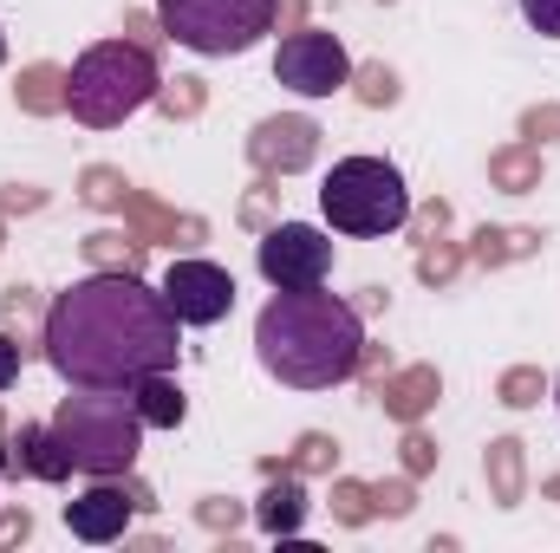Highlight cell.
<instances>
[{"instance_id":"obj_9","label":"cell","mask_w":560,"mask_h":553,"mask_svg":"<svg viewBox=\"0 0 560 553\" xmlns=\"http://www.w3.org/2000/svg\"><path fill=\"white\" fill-rule=\"evenodd\" d=\"M143 502H150V495L131 489L125 475H92V489L66 502V528H72V541H85V548H112V541H125V528H131V515H138Z\"/></svg>"},{"instance_id":"obj_14","label":"cell","mask_w":560,"mask_h":553,"mask_svg":"<svg viewBox=\"0 0 560 553\" xmlns=\"http://www.w3.org/2000/svg\"><path fill=\"white\" fill-rule=\"evenodd\" d=\"M522 20H528L541 39H560V0H522Z\"/></svg>"},{"instance_id":"obj_11","label":"cell","mask_w":560,"mask_h":553,"mask_svg":"<svg viewBox=\"0 0 560 553\" xmlns=\"http://www.w3.org/2000/svg\"><path fill=\"white\" fill-rule=\"evenodd\" d=\"M13 469H26L33 482H66V475H72V462H66L52 423H20V436H13Z\"/></svg>"},{"instance_id":"obj_1","label":"cell","mask_w":560,"mask_h":553,"mask_svg":"<svg viewBox=\"0 0 560 553\" xmlns=\"http://www.w3.org/2000/svg\"><path fill=\"white\" fill-rule=\"evenodd\" d=\"M46 365L66 385L131 391L150 372H176L183 319L170 313L163 286L138 274H85L46 306Z\"/></svg>"},{"instance_id":"obj_15","label":"cell","mask_w":560,"mask_h":553,"mask_svg":"<svg viewBox=\"0 0 560 553\" xmlns=\"http://www.w3.org/2000/svg\"><path fill=\"white\" fill-rule=\"evenodd\" d=\"M13 378H20V345L0 332V391H13Z\"/></svg>"},{"instance_id":"obj_6","label":"cell","mask_w":560,"mask_h":553,"mask_svg":"<svg viewBox=\"0 0 560 553\" xmlns=\"http://www.w3.org/2000/svg\"><path fill=\"white\" fill-rule=\"evenodd\" d=\"M280 0H156V20L176 46L202 59H235L275 26Z\"/></svg>"},{"instance_id":"obj_2","label":"cell","mask_w":560,"mask_h":553,"mask_svg":"<svg viewBox=\"0 0 560 553\" xmlns=\"http://www.w3.org/2000/svg\"><path fill=\"white\" fill-rule=\"evenodd\" d=\"M255 358L268 378L293 391H332L365 358V319L326 286L275 293L255 319Z\"/></svg>"},{"instance_id":"obj_7","label":"cell","mask_w":560,"mask_h":553,"mask_svg":"<svg viewBox=\"0 0 560 553\" xmlns=\"http://www.w3.org/2000/svg\"><path fill=\"white\" fill-rule=\"evenodd\" d=\"M255 268L275 293H300V286H326L332 280V235L313 222H280L255 242Z\"/></svg>"},{"instance_id":"obj_4","label":"cell","mask_w":560,"mask_h":553,"mask_svg":"<svg viewBox=\"0 0 560 553\" xmlns=\"http://www.w3.org/2000/svg\"><path fill=\"white\" fill-rule=\"evenodd\" d=\"M156 59L131 46V39H98L72 59V79H66V105L85 131H118L125 118H138L143 105L156 98Z\"/></svg>"},{"instance_id":"obj_3","label":"cell","mask_w":560,"mask_h":553,"mask_svg":"<svg viewBox=\"0 0 560 553\" xmlns=\"http://www.w3.org/2000/svg\"><path fill=\"white\" fill-rule=\"evenodd\" d=\"M72 475H131L143 449V416L131 391H98V385H72V398H59V411L46 416Z\"/></svg>"},{"instance_id":"obj_10","label":"cell","mask_w":560,"mask_h":553,"mask_svg":"<svg viewBox=\"0 0 560 553\" xmlns=\"http://www.w3.org/2000/svg\"><path fill=\"white\" fill-rule=\"evenodd\" d=\"M163 299L183 326H222L235 313V274L215 268V261H170Z\"/></svg>"},{"instance_id":"obj_13","label":"cell","mask_w":560,"mask_h":553,"mask_svg":"<svg viewBox=\"0 0 560 553\" xmlns=\"http://www.w3.org/2000/svg\"><path fill=\"white\" fill-rule=\"evenodd\" d=\"M255 521H261L268 534H293V528L306 521V489H300V482H275V489L261 495V508H255Z\"/></svg>"},{"instance_id":"obj_12","label":"cell","mask_w":560,"mask_h":553,"mask_svg":"<svg viewBox=\"0 0 560 553\" xmlns=\"http://www.w3.org/2000/svg\"><path fill=\"white\" fill-rule=\"evenodd\" d=\"M131 404H138L143 430H176L183 416H189V398H183V385L170 378V372H150L131 385Z\"/></svg>"},{"instance_id":"obj_5","label":"cell","mask_w":560,"mask_h":553,"mask_svg":"<svg viewBox=\"0 0 560 553\" xmlns=\"http://www.w3.org/2000/svg\"><path fill=\"white\" fill-rule=\"evenodd\" d=\"M319 215L332 235L385 242L411 222V189H405L398 163H385V156H339L319 183Z\"/></svg>"},{"instance_id":"obj_8","label":"cell","mask_w":560,"mask_h":553,"mask_svg":"<svg viewBox=\"0 0 560 553\" xmlns=\"http://www.w3.org/2000/svg\"><path fill=\"white\" fill-rule=\"evenodd\" d=\"M275 79L287 92H300V98H332V92H346V79H352V52H346V39L326 33V26L287 33L280 52H275Z\"/></svg>"},{"instance_id":"obj_16","label":"cell","mask_w":560,"mask_h":553,"mask_svg":"<svg viewBox=\"0 0 560 553\" xmlns=\"http://www.w3.org/2000/svg\"><path fill=\"white\" fill-rule=\"evenodd\" d=\"M0 59H7V33H0Z\"/></svg>"},{"instance_id":"obj_17","label":"cell","mask_w":560,"mask_h":553,"mask_svg":"<svg viewBox=\"0 0 560 553\" xmlns=\"http://www.w3.org/2000/svg\"><path fill=\"white\" fill-rule=\"evenodd\" d=\"M555 404H560V385H555Z\"/></svg>"}]
</instances>
